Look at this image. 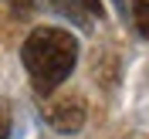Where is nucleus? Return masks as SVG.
<instances>
[{"mask_svg": "<svg viewBox=\"0 0 149 139\" xmlns=\"http://www.w3.org/2000/svg\"><path fill=\"white\" fill-rule=\"evenodd\" d=\"M54 10H61L68 20H74L78 27H92L102 20V0H47Z\"/></svg>", "mask_w": 149, "mask_h": 139, "instance_id": "nucleus-3", "label": "nucleus"}, {"mask_svg": "<svg viewBox=\"0 0 149 139\" xmlns=\"http://www.w3.org/2000/svg\"><path fill=\"white\" fill-rule=\"evenodd\" d=\"M20 61L27 68L31 88L37 95H51L68 82L78 61V41L61 27H34L20 47Z\"/></svg>", "mask_w": 149, "mask_h": 139, "instance_id": "nucleus-1", "label": "nucleus"}, {"mask_svg": "<svg viewBox=\"0 0 149 139\" xmlns=\"http://www.w3.org/2000/svg\"><path fill=\"white\" fill-rule=\"evenodd\" d=\"M132 20L142 37H149V0H132Z\"/></svg>", "mask_w": 149, "mask_h": 139, "instance_id": "nucleus-4", "label": "nucleus"}, {"mask_svg": "<svg viewBox=\"0 0 149 139\" xmlns=\"http://www.w3.org/2000/svg\"><path fill=\"white\" fill-rule=\"evenodd\" d=\"M7 136H10V109L0 102V139H7Z\"/></svg>", "mask_w": 149, "mask_h": 139, "instance_id": "nucleus-5", "label": "nucleus"}, {"mask_svg": "<svg viewBox=\"0 0 149 139\" xmlns=\"http://www.w3.org/2000/svg\"><path fill=\"white\" fill-rule=\"evenodd\" d=\"M44 119L58 132H78L85 126V105H81V98H61V102L44 109Z\"/></svg>", "mask_w": 149, "mask_h": 139, "instance_id": "nucleus-2", "label": "nucleus"}]
</instances>
